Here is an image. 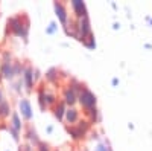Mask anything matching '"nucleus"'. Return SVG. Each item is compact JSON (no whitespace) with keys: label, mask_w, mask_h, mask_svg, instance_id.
<instances>
[{"label":"nucleus","mask_w":152,"mask_h":151,"mask_svg":"<svg viewBox=\"0 0 152 151\" xmlns=\"http://www.w3.org/2000/svg\"><path fill=\"white\" fill-rule=\"evenodd\" d=\"M81 102H82L85 107H91V105H94L96 99H94V96L88 92V90H84L82 95H81Z\"/></svg>","instance_id":"f257e3e1"},{"label":"nucleus","mask_w":152,"mask_h":151,"mask_svg":"<svg viewBox=\"0 0 152 151\" xmlns=\"http://www.w3.org/2000/svg\"><path fill=\"white\" fill-rule=\"evenodd\" d=\"M67 118H69L70 121H75V119H76V113H75V110H70V111L67 113Z\"/></svg>","instance_id":"f03ea898"},{"label":"nucleus","mask_w":152,"mask_h":151,"mask_svg":"<svg viewBox=\"0 0 152 151\" xmlns=\"http://www.w3.org/2000/svg\"><path fill=\"white\" fill-rule=\"evenodd\" d=\"M41 151H47V147H44V145H41Z\"/></svg>","instance_id":"7ed1b4c3"}]
</instances>
